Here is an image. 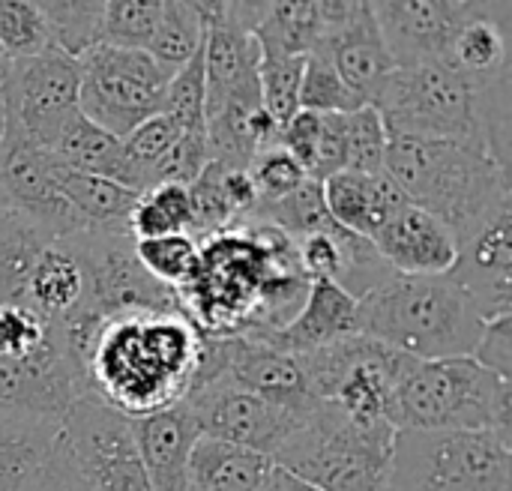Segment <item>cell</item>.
Here are the masks:
<instances>
[{"instance_id":"cell-30","label":"cell","mask_w":512,"mask_h":491,"mask_svg":"<svg viewBox=\"0 0 512 491\" xmlns=\"http://www.w3.org/2000/svg\"><path fill=\"white\" fill-rule=\"evenodd\" d=\"M321 15L318 3H261L258 24L252 30L258 48L264 54H282V57H309L321 42Z\"/></svg>"},{"instance_id":"cell-7","label":"cell","mask_w":512,"mask_h":491,"mask_svg":"<svg viewBox=\"0 0 512 491\" xmlns=\"http://www.w3.org/2000/svg\"><path fill=\"white\" fill-rule=\"evenodd\" d=\"M300 360L318 402L360 426H393V393L411 357L357 333Z\"/></svg>"},{"instance_id":"cell-48","label":"cell","mask_w":512,"mask_h":491,"mask_svg":"<svg viewBox=\"0 0 512 491\" xmlns=\"http://www.w3.org/2000/svg\"><path fill=\"white\" fill-rule=\"evenodd\" d=\"M261 491H318V489H312V486H309V483H303L300 477L288 474L285 468L273 465V468H270V474H267V480H264V489Z\"/></svg>"},{"instance_id":"cell-4","label":"cell","mask_w":512,"mask_h":491,"mask_svg":"<svg viewBox=\"0 0 512 491\" xmlns=\"http://www.w3.org/2000/svg\"><path fill=\"white\" fill-rule=\"evenodd\" d=\"M396 432H492L512 444V381L474 357L411 360L393 393Z\"/></svg>"},{"instance_id":"cell-20","label":"cell","mask_w":512,"mask_h":491,"mask_svg":"<svg viewBox=\"0 0 512 491\" xmlns=\"http://www.w3.org/2000/svg\"><path fill=\"white\" fill-rule=\"evenodd\" d=\"M369 243L399 276H450L459 261L453 231L411 201L396 210Z\"/></svg>"},{"instance_id":"cell-46","label":"cell","mask_w":512,"mask_h":491,"mask_svg":"<svg viewBox=\"0 0 512 491\" xmlns=\"http://www.w3.org/2000/svg\"><path fill=\"white\" fill-rule=\"evenodd\" d=\"M471 357L480 366H486L489 372L512 381V315L486 321L483 336H480V342H477Z\"/></svg>"},{"instance_id":"cell-13","label":"cell","mask_w":512,"mask_h":491,"mask_svg":"<svg viewBox=\"0 0 512 491\" xmlns=\"http://www.w3.org/2000/svg\"><path fill=\"white\" fill-rule=\"evenodd\" d=\"M0 210L27 219L54 243L84 231L57 186L54 156L6 120L0 129Z\"/></svg>"},{"instance_id":"cell-9","label":"cell","mask_w":512,"mask_h":491,"mask_svg":"<svg viewBox=\"0 0 512 491\" xmlns=\"http://www.w3.org/2000/svg\"><path fill=\"white\" fill-rule=\"evenodd\" d=\"M369 105L390 135L483 141L474 96L444 63L396 66Z\"/></svg>"},{"instance_id":"cell-16","label":"cell","mask_w":512,"mask_h":491,"mask_svg":"<svg viewBox=\"0 0 512 491\" xmlns=\"http://www.w3.org/2000/svg\"><path fill=\"white\" fill-rule=\"evenodd\" d=\"M84 384L54 327L51 339L27 357H0V414L63 423L69 408L84 396Z\"/></svg>"},{"instance_id":"cell-21","label":"cell","mask_w":512,"mask_h":491,"mask_svg":"<svg viewBox=\"0 0 512 491\" xmlns=\"http://www.w3.org/2000/svg\"><path fill=\"white\" fill-rule=\"evenodd\" d=\"M228 348V375L249 393L267 399L276 408H285L297 417H306L318 399L309 393L306 369L297 354L279 351L255 336L225 339Z\"/></svg>"},{"instance_id":"cell-11","label":"cell","mask_w":512,"mask_h":491,"mask_svg":"<svg viewBox=\"0 0 512 491\" xmlns=\"http://www.w3.org/2000/svg\"><path fill=\"white\" fill-rule=\"evenodd\" d=\"M60 450L90 491H153L132 420L84 393L60 426Z\"/></svg>"},{"instance_id":"cell-44","label":"cell","mask_w":512,"mask_h":491,"mask_svg":"<svg viewBox=\"0 0 512 491\" xmlns=\"http://www.w3.org/2000/svg\"><path fill=\"white\" fill-rule=\"evenodd\" d=\"M249 177L255 183L258 204L282 201V198H288L291 192H297L309 180L306 171L282 147H270V150L258 153L255 162L249 165Z\"/></svg>"},{"instance_id":"cell-18","label":"cell","mask_w":512,"mask_h":491,"mask_svg":"<svg viewBox=\"0 0 512 491\" xmlns=\"http://www.w3.org/2000/svg\"><path fill=\"white\" fill-rule=\"evenodd\" d=\"M450 276L483 321L512 315V201L459 243V261Z\"/></svg>"},{"instance_id":"cell-41","label":"cell","mask_w":512,"mask_h":491,"mask_svg":"<svg viewBox=\"0 0 512 491\" xmlns=\"http://www.w3.org/2000/svg\"><path fill=\"white\" fill-rule=\"evenodd\" d=\"M45 48L54 45L42 6L27 0H0V51L9 60H24Z\"/></svg>"},{"instance_id":"cell-1","label":"cell","mask_w":512,"mask_h":491,"mask_svg":"<svg viewBox=\"0 0 512 491\" xmlns=\"http://www.w3.org/2000/svg\"><path fill=\"white\" fill-rule=\"evenodd\" d=\"M204 336L180 312H135L99 327L87 360V393L129 420L186 399Z\"/></svg>"},{"instance_id":"cell-33","label":"cell","mask_w":512,"mask_h":491,"mask_svg":"<svg viewBox=\"0 0 512 491\" xmlns=\"http://www.w3.org/2000/svg\"><path fill=\"white\" fill-rule=\"evenodd\" d=\"M42 15L48 21L51 45L60 48L69 57H81L90 48L102 45V18L105 3L93 0H63V3H39Z\"/></svg>"},{"instance_id":"cell-43","label":"cell","mask_w":512,"mask_h":491,"mask_svg":"<svg viewBox=\"0 0 512 491\" xmlns=\"http://www.w3.org/2000/svg\"><path fill=\"white\" fill-rule=\"evenodd\" d=\"M54 333V324H48L39 312H33L24 303L0 300V357L18 360L42 348Z\"/></svg>"},{"instance_id":"cell-40","label":"cell","mask_w":512,"mask_h":491,"mask_svg":"<svg viewBox=\"0 0 512 491\" xmlns=\"http://www.w3.org/2000/svg\"><path fill=\"white\" fill-rule=\"evenodd\" d=\"M390 132L372 105L345 114V171L381 174L387 159Z\"/></svg>"},{"instance_id":"cell-45","label":"cell","mask_w":512,"mask_h":491,"mask_svg":"<svg viewBox=\"0 0 512 491\" xmlns=\"http://www.w3.org/2000/svg\"><path fill=\"white\" fill-rule=\"evenodd\" d=\"M318 141H321V114L315 111H297L279 132V147L291 153V159L306 171V177L315 168L318 159Z\"/></svg>"},{"instance_id":"cell-6","label":"cell","mask_w":512,"mask_h":491,"mask_svg":"<svg viewBox=\"0 0 512 491\" xmlns=\"http://www.w3.org/2000/svg\"><path fill=\"white\" fill-rule=\"evenodd\" d=\"M387 491H512V444L492 432H396Z\"/></svg>"},{"instance_id":"cell-34","label":"cell","mask_w":512,"mask_h":491,"mask_svg":"<svg viewBox=\"0 0 512 491\" xmlns=\"http://www.w3.org/2000/svg\"><path fill=\"white\" fill-rule=\"evenodd\" d=\"M135 255H138L141 267L159 285H165L171 291H180L183 285H189L201 267V246L186 234L135 240Z\"/></svg>"},{"instance_id":"cell-28","label":"cell","mask_w":512,"mask_h":491,"mask_svg":"<svg viewBox=\"0 0 512 491\" xmlns=\"http://www.w3.org/2000/svg\"><path fill=\"white\" fill-rule=\"evenodd\" d=\"M48 153L54 156L57 165H63L69 171L108 177L135 192V177H132L129 159L123 153V141L114 138L111 132L99 129L96 123H90L81 111L63 126V132L48 147Z\"/></svg>"},{"instance_id":"cell-8","label":"cell","mask_w":512,"mask_h":491,"mask_svg":"<svg viewBox=\"0 0 512 491\" xmlns=\"http://www.w3.org/2000/svg\"><path fill=\"white\" fill-rule=\"evenodd\" d=\"M168 78L171 72L147 51L96 45L78 57V111L114 138H126L165 111Z\"/></svg>"},{"instance_id":"cell-12","label":"cell","mask_w":512,"mask_h":491,"mask_svg":"<svg viewBox=\"0 0 512 491\" xmlns=\"http://www.w3.org/2000/svg\"><path fill=\"white\" fill-rule=\"evenodd\" d=\"M0 102L3 120L48 150L78 114V60L60 48L12 60L0 84Z\"/></svg>"},{"instance_id":"cell-27","label":"cell","mask_w":512,"mask_h":491,"mask_svg":"<svg viewBox=\"0 0 512 491\" xmlns=\"http://www.w3.org/2000/svg\"><path fill=\"white\" fill-rule=\"evenodd\" d=\"M273 468V459L201 435L189 456V486L192 491H261Z\"/></svg>"},{"instance_id":"cell-29","label":"cell","mask_w":512,"mask_h":491,"mask_svg":"<svg viewBox=\"0 0 512 491\" xmlns=\"http://www.w3.org/2000/svg\"><path fill=\"white\" fill-rule=\"evenodd\" d=\"M57 186L69 207L84 222V231H102V234H129L132 210L138 204V192L96 174H81L57 165Z\"/></svg>"},{"instance_id":"cell-49","label":"cell","mask_w":512,"mask_h":491,"mask_svg":"<svg viewBox=\"0 0 512 491\" xmlns=\"http://www.w3.org/2000/svg\"><path fill=\"white\" fill-rule=\"evenodd\" d=\"M9 63H12V60H9V57H6V54L0 51V84L6 81V72H9Z\"/></svg>"},{"instance_id":"cell-14","label":"cell","mask_w":512,"mask_h":491,"mask_svg":"<svg viewBox=\"0 0 512 491\" xmlns=\"http://www.w3.org/2000/svg\"><path fill=\"white\" fill-rule=\"evenodd\" d=\"M180 405L192 414L201 435L255 450L267 459H273L285 447V441L303 420L249 393L246 387L231 381L228 372L192 387Z\"/></svg>"},{"instance_id":"cell-39","label":"cell","mask_w":512,"mask_h":491,"mask_svg":"<svg viewBox=\"0 0 512 491\" xmlns=\"http://www.w3.org/2000/svg\"><path fill=\"white\" fill-rule=\"evenodd\" d=\"M366 102L345 87L339 72L333 69L330 57L324 51H312L303 66V81H300V108L315 111V114H348L363 108Z\"/></svg>"},{"instance_id":"cell-24","label":"cell","mask_w":512,"mask_h":491,"mask_svg":"<svg viewBox=\"0 0 512 491\" xmlns=\"http://www.w3.org/2000/svg\"><path fill=\"white\" fill-rule=\"evenodd\" d=\"M324 207L330 219L354 237L372 240L396 210L408 204L405 192L381 174H351L339 171L321 183Z\"/></svg>"},{"instance_id":"cell-25","label":"cell","mask_w":512,"mask_h":491,"mask_svg":"<svg viewBox=\"0 0 512 491\" xmlns=\"http://www.w3.org/2000/svg\"><path fill=\"white\" fill-rule=\"evenodd\" d=\"M21 303L39 312L48 324H63L84 312L87 306V285L78 261L69 255V249L57 240L39 252V258L30 267V276L24 282Z\"/></svg>"},{"instance_id":"cell-47","label":"cell","mask_w":512,"mask_h":491,"mask_svg":"<svg viewBox=\"0 0 512 491\" xmlns=\"http://www.w3.org/2000/svg\"><path fill=\"white\" fill-rule=\"evenodd\" d=\"M36 491H90V486L78 477V471L69 465V459L63 456V450L57 444V450H54V456H51V462H48V468L42 474V483L36 486Z\"/></svg>"},{"instance_id":"cell-37","label":"cell","mask_w":512,"mask_h":491,"mask_svg":"<svg viewBox=\"0 0 512 491\" xmlns=\"http://www.w3.org/2000/svg\"><path fill=\"white\" fill-rule=\"evenodd\" d=\"M165 114L177 120L183 135L207 138V84H204V45L183 63L165 90Z\"/></svg>"},{"instance_id":"cell-26","label":"cell","mask_w":512,"mask_h":491,"mask_svg":"<svg viewBox=\"0 0 512 491\" xmlns=\"http://www.w3.org/2000/svg\"><path fill=\"white\" fill-rule=\"evenodd\" d=\"M63 423L0 414V491H36Z\"/></svg>"},{"instance_id":"cell-50","label":"cell","mask_w":512,"mask_h":491,"mask_svg":"<svg viewBox=\"0 0 512 491\" xmlns=\"http://www.w3.org/2000/svg\"><path fill=\"white\" fill-rule=\"evenodd\" d=\"M0 129H3V102H0Z\"/></svg>"},{"instance_id":"cell-10","label":"cell","mask_w":512,"mask_h":491,"mask_svg":"<svg viewBox=\"0 0 512 491\" xmlns=\"http://www.w3.org/2000/svg\"><path fill=\"white\" fill-rule=\"evenodd\" d=\"M78 261L87 285L84 312L111 321L135 312H177V294L159 285L135 255V237L78 231L60 240Z\"/></svg>"},{"instance_id":"cell-2","label":"cell","mask_w":512,"mask_h":491,"mask_svg":"<svg viewBox=\"0 0 512 491\" xmlns=\"http://www.w3.org/2000/svg\"><path fill=\"white\" fill-rule=\"evenodd\" d=\"M384 174L414 207L444 222L456 243L512 201L510 171L483 141L390 135Z\"/></svg>"},{"instance_id":"cell-15","label":"cell","mask_w":512,"mask_h":491,"mask_svg":"<svg viewBox=\"0 0 512 491\" xmlns=\"http://www.w3.org/2000/svg\"><path fill=\"white\" fill-rule=\"evenodd\" d=\"M318 15L324 27L318 51L330 57L345 87L369 105L384 87L387 75L396 69L378 30L372 3L324 0L318 3Z\"/></svg>"},{"instance_id":"cell-23","label":"cell","mask_w":512,"mask_h":491,"mask_svg":"<svg viewBox=\"0 0 512 491\" xmlns=\"http://www.w3.org/2000/svg\"><path fill=\"white\" fill-rule=\"evenodd\" d=\"M357 336V300L348 297L336 282H309L300 312L276 333L255 336L279 351L306 357L327 345Z\"/></svg>"},{"instance_id":"cell-22","label":"cell","mask_w":512,"mask_h":491,"mask_svg":"<svg viewBox=\"0 0 512 491\" xmlns=\"http://www.w3.org/2000/svg\"><path fill=\"white\" fill-rule=\"evenodd\" d=\"M132 435L153 491H192L189 456L201 438L192 414L183 405L132 420Z\"/></svg>"},{"instance_id":"cell-35","label":"cell","mask_w":512,"mask_h":491,"mask_svg":"<svg viewBox=\"0 0 512 491\" xmlns=\"http://www.w3.org/2000/svg\"><path fill=\"white\" fill-rule=\"evenodd\" d=\"M222 174H225V168L210 159L204 165V171L186 186V192H189V213H192L189 237L195 243H204V240L228 231L237 222V213H234V207L225 198Z\"/></svg>"},{"instance_id":"cell-5","label":"cell","mask_w":512,"mask_h":491,"mask_svg":"<svg viewBox=\"0 0 512 491\" xmlns=\"http://www.w3.org/2000/svg\"><path fill=\"white\" fill-rule=\"evenodd\" d=\"M393 438V426H360L318 402L273 465L318 491H387Z\"/></svg>"},{"instance_id":"cell-42","label":"cell","mask_w":512,"mask_h":491,"mask_svg":"<svg viewBox=\"0 0 512 491\" xmlns=\"http://www.w3.org/2000/svg\"><path fill=\"white\" fill-rule=\"evenodd\" d=\"M159 12H162V0H111V3H105L102 45L144 51L156 30Z\"/></svg>"},{"instance_id":"cell-36","label":"cell","mask_w":512,"mask_h":491,"mask_svg":"<svg viewBox=\"0 0 512 491\" xmlns=\"http://www.w3.org/2000/svg\"><path fill=\"white\" fill-rule=\"evenodd\" d=\"M180 138H183V129L165 111L150 117V120H144L126 138H120L123 141V153L129 159V168H132V177H135V192L138 195L150 189L156 165L174 150V144Z\"/></svg>"},{"instance_id":"cell-17","label":"cell","mask_w":512,"mask_h":491,"mask_svg":"<svg viewBox=\"0 0 512 491\" xmlns=\"http://www.w3.org/2000/svg\"><path fill=\"white\" fill-rule=\"evenodd\" d=\"M510 3H468L453 27L441 63L465 81L471 96L510 84L512 75Z\"/></svg>"},{"instance_id":"cell-19","label":"cell","mask_w":512,"mask_h":491,"mask_svg":"<svg viewBox=\"0 0 512 491\" xmlns=\"http://www.w3.org/2000/svg\"><path fill=\"white\" fill-rule=\"evenodd\" d=\"M468 3L456 0H387L372 3L393 66L441 63L447 39Z\"/></svg>"},{"instance_id":"cell-3","label":"cell","mask_w":512,"mask_h":491,"mask_svg":"<svg viewBox=\"0 0 512 491\" xmlns=\"http://www.w3.org/2000/svg\"><path fill=\"white\" fill-rule=\"evenodd\" d=\"M486 321L453 276L393 273L357 300V333L411 360L471 357Z\"/></svg>"},{"instance_id":"cell-32","label":"cell","mask_w":512,"mask_h":491,"mask_svg":"<svg viewBox=\"0 0 512 491\" xmlns=\"http://www.w3.org/2000/svg\"><path fill=\"white\" fill-rule=\"evenodd\" d=\"M189 222H192V213H189L186 186L162 183V186L141 192L132 210L129 231L135 240H156V237H174V234L189 237Z\"/></svg>"},{"instance_id":"cell-31","label":"cell","mask_w":512,"mask_h":491,"mask_svg":"<svg viewBox=\"0 0 512 491\" xmlns=\"http://www.w3.org/2000/svg\"><path fill=\"white\" fill-rule=\"evenodd\" d=\"M204 39H207V21H204L198 3H174V0L165 3L162 0L156 30L144 51L165 72L174 75L183 63H189L195 57V51L204 45Z\"/></svg>"},{"instance_id":"cell-38","label":"cell","mask_w":512,"mask_h":491,"mask_svg":"<svg viewBox=\"0 0 512 491\" xmlns=\"http://www.w3.org/2000/svg\"><path fill=\"white\" fill-rule=\"evenodd\" d=\"M303 66H306V57H282V54H264V51L258 57L261 105L279 123V129L300 111Z\"/></svg>"}]
</instances>
